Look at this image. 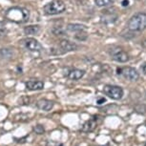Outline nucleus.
I'll return each mask as SVG.
<instances>
[{"label": "nucleus", "mask_w": 146, "mask_h": 146, "mask_svg": "<svg viewBox=\"0 0 146 146\" xmlns=\"http://www.w3.org/2000/svg\"><path fill=\"white\" fill-rule=\"evenodd\" d=\"M5 17L9 21L13 22V23L22 24L29 20L30 12L25 8L12 7L8 9L7 12L5 13Z\"/></svg>", "instance_id": "1"}, {"label": "nucleus", "mask_w": 146, "mask_h": 146, "mask_svg": "<svg viewBox=\"0 0 146 146\" xmlns=\"http://www.w3.org/2000/svg\"><path fill=\"white\" fill-rule=\"evenodd\" d=\"M128 29L132 32H141L146 29V13H137L130 18Z\"/></svg>", "instance_id": "2"}, {"label": "nucleus", "mask_w": 146, "mask_h": 146, "mask_svg": "<svg viewBox=\"0 0 146 146\" xmlns=\"http://www.w3.org/2000/svg\"><path fill=\"white\" fill-rule=\"evenodd\" d=\"M44 13L48 15H56L63 13L66 9L64 2L61 0H54L44 6Z\"/></svg>", "instance_id": "3"}, {"label": "nucleus", "mask_w": 146, "mask_h": 146, "mask_svg": "<svg viewBox=\"0 0 146 146\" xmlns=\"http://www.w3.org/2000/svg\"><path fill=\"white\" fill-rule=\"evenodd\" d=\"M103 93L106 96H108L110 98L115 100H121L123 96V89L119 86H115V85H105L103 87Z\"/></svg>", "instance_id": "4"}, {"label": "nucleus", "mask_w": 146, "mask_h": 146, "mask_svg": "<svg viewBox=\"0 0 146 146\" xmlns=\"http://www.w3.org/2000/svg\"><path fill=\"white\" fill-rule=\"evenodd\" d=\"M118 72H120L119 74L124 76L125 78H127L130 81H137L139 78V75L137 73V71L135 68L132 67H125L122 69H119Z\"/></svg>", "instance_id": "5"}, {"label": "nucleus", "mask_w": 146, "mask_h": 146, "mask_svg": "<svg viewBox=\"0 0 146 146\" xmlns=\"http://www.w3.org/2000/svg\"><path fill=\"white\" fill-rule=\"evenodd\" d=\"M111 56L115 61L119 62V63H125L129 60L128 54L120 48H117V49H115V50H113L111 53Z\"/></svg>", "instance_id": "6"}, {"label": "nucleus", "mask_w": 146, "mask_h": 146, "mask_svg": "<svg viewBox=\"0 0 146 146\" xmlns=\"http://www.w3.org/2000/svg\"><path fill=\"white\" fill-rule=\"evenodd\" d=\"M24 45H25L26 49H28L31 52H40L43 49L42 45L38 42L36 39L33 37H28L23 41Z\"/></svg>", "instance_id": "7"}, {"label": "nucleus", "mask_w": 146, "mask_h": 146, "mask_svg": "<svg viewBox=\"0 0 146 146\" xmlns=\"http://www.w3.org/2000/svg\"><path fill=\"white\" fill-rule=\"evenodd\" d=\"M85 75V71L80 69H72L66 74V76L71 80H78L82 78Z\"/></svg>", "instance_id": "8"}, {"label": "nucleus", "mask_w": 146, "mask_h": 146, "mask_svg": "<svg viewBox=\"0 0 146 146\" xmlns=\"http://www.w3.org/2000/svg\"><path fill=\"white\" fill-rule=\"evenodd\" d=\"M96 124H98V122H96V119L95 117L90 118L89 120H87L86 122L82 125L81 131L84 132V133H90V132H93L96 129Z\"/></svg>", "instance_id": "9"}, {"label": "nucleus", "mask_w": 146, "mask_h": 146, "mask_svg": "<svg viewBox=\"0 0 146 146\" xmlns=\"http://www.w3.org/2000/svg\"><path fill=\"white\" fill-rule=\"evenodd\" d=\"M36 107L39 110H42V111H45V112H49L53 109L54 107V102L51 100H40L37 101L36 103Z\"/></svg>", "instance_id": "10"}, {"label": "nucleus", "mask_w": 146, "mask_h": 146, "mask_svg": "<svg viewBox=\"0 0 146 146\" xmlns=\"http://www.w3.org/2000/svg\"><path fill=\"white\" fill-rule=\"evenodd\" d=\"M59 47L64 50L65 52H72V51H76L78 49V45L76 43L72 42V41L63 39L59 42Z\"/></svg>", "instance_id": "11"}, {"label": "nucleus", "mask_w": 146, "mask_h": 146, "mask_svg": "<svg viewBox=\"0 0 146 146\" xmlns=\"http://www.w3.org/2000/svg\"><path fill=\"white\" fill-rule=\"evenodd\" d=\"M27 89L30 91H38V90H42L44 88V83L43 81L40 80H29L26 83Z\"/></svg>", "instance_id": "12"}, {"label": "nucleus", "mask_w": 146, "mask_h": 146, "mask_svg": "<svg viewBox=\"0 0 146 146\" xmlns=\"http://www.w3.org/2000/svg\"><path fill=\"white\" fill-rule=\"evenodd\" d=\"M86 26L81 25V24H69L67 26V30L72 33H78V32H84L86 31Z\"/></svg>", "instance_id": "13"}, {"label": "nucleus", "mask_w": 146, "mask_h": 146, "mask_svg": "<svg viewBox=\"0 0 146 146\" xmlns=\"http://www.w3.org/2000/svg\"><path fill=\"white\" fill-rule=\"evenodd\" d=\"M40 30V27L38 25H30L24 28L25 35H36Z\"/></svg>", "instance_id": "14"}, {"label": "nucleus", "mask_w": 146, "mask_h": 146, "mask_svg": "<svg viewBox=\"0 0 146 146\" xmlns=\"http://www.w3.org/2000/svg\"><path fill=\"white\" fill-rule=\"evenodd\" d=\"M95 3L98 7H108L113 4V0H95Z\"/></svg>", "instance_id": "15"}, {"label": "nucleus", "mask_w": 146, "mask_h": 146, "mask_svg": "<svg viewBox=\"0 0 146 146\" xmlns=\"http://www.w3.org/2000/svg\"><path fill=\"white\" fill-rule=\"evenodd\" d=\"M34 131L35 132V134L42 135V134H44V132H45V129H44V127L42 125L38 124V125H35L34 127Z\"/></svg>", "instance_id": "16"}, {"label": "nucleus", "mask_w": 146, "mask_h": 146, "mask_svg": "<svg viewBox=\"0 0 146 146\" xmlns=\"http://www.w3.org/2000/svg\"><path fill=\"white\" fill-rule=\"evenodd\" d=\"M18 102L20 105H29L30 98H28V96H22L20 100H18Z\"/></svg>", "instance_id": "17"}, {"label": "nucleus", "mask_w": 146, "mask_h": 146, "mask_svg": "<svg viewBox=\"0 0 146 146\" xmlns=\"http://www.w3.org/2000/svg\"><path fill=\"white\" fill-rule=\"evenodd\" d=\"M0 54H1L3 56H11V52L8 50V49H2V50L0 51Z\"/></svg>", "instance_id": "18"}, {"label": "nucleus", "mask_w": 146, "mask_h": 146, "mask_svg": "<svg viewBox=\"0 0 146 146\" xmlns=\"http://www.w3.org/2000/svg\"><path fill=\"white\" fill-rule=\"evenodd\" d=\"M26 139H27V137H23V139H16V137H15L13 139H15L17 143H24V142H26Z\"/></svg>", "instance_id": "19"}, {"label": "nucleus", "mask_w": 146, "mask_h": 146, "mask_svg": "<svg viewBox=\"0 0 146 146\" xmlns=\"http://www.w3.org/2000/svg\"><path fill=\"white\" fill-rule=\"evenodd\" d=\"M128 0H123L122 2H121V4H122V6L123 7H126V6H128Z\"/></svg>", "instance_id": "20"}, {"label": "nucleus", "mask_w": 146, "mask_h": 146, "mask_svg": "<svg viewBox=\"0 0 146 146\" xmlns=\"http://www.w3.org/2000/svg\"><path fill=\"white\" fill-rule=\"evenodd\" d=\"M102 102H105V98H100L98 100V104H102Z\"/></svg>", "instance_id": "21"}, {"label": "nucleus", "mask_w": 146, "mask_h": 146, "mask_svg": "<svg viewBox=\"0 0 146 146\" xmlns=\"http://www.w3.org/2000/svg\"><path fill=\"white\" fill-rule=\"evenodd\" d=\"M141 68H142V71L146 74V63H144V64L142 65V67H141Z\"/></svg>", "instance_id": "22"}, {"label": "nucleus", "mask_w": 146, "mask_h": 146, "mask_svg": "<svg viewBox=\"0 0 146 146\" xmlns=\"http://www.w3.org/2000/svg\"><path fill=\"white\" fill-rule=\"evenodd\" d=\"M144 146H146V143H145V145H144Z\"/></svg>", "instance_id": "23"}]
</instances>
